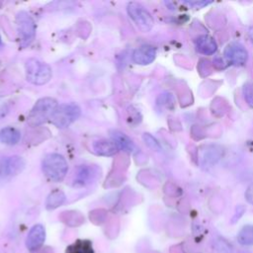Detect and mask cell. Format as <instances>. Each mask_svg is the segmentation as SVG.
<instances>
[{
    "instance_id": "obj_24",
    "label": "cell",
    "mask_w": 253,
    "mask_h": 253,
    "mask_svg": "<svg viewBox=\"0 0 253 253\" xmlns=\"http://www.w3.org/2000/svg\"><path fill=\"white\" fill-rule=\"evenodd\" d=\"M2 45H3V43H2V40H1V37H0V49L2 48Z\"/></svg>"
},
{
    "instance_id": "obj_15",
    "label": "cell",
    "mask_w": 253,
    "mask_h": 253,
    "mask_svg": "<svg viewBox=\"0 0 253 253\" xmlns=\"http://www.w3.org/2000/svg\"><path fill=\"white\" fill-rule=\"evenodd\" d=\"M21 139V132L13 126H5L0 130V141L7 145H15Z\"/></svg>"
},
{
    "instance_id": "obj_2",
    "label": "cell",
    "mask_w": 253,
    "mask_h": 253,
    "mask_svg": "<svg viewBox=\"0 0 253 253\" xmlns=\"http://www.w3.org/2000/svg\"><path fill=\"white\" fill-rule=\"evenodd\" d=\"M57 106V101L51 97H43L39 99L28 116V124L32 126L42 125L51 118Z\"/></svg>"
},
{
    "instance_id": "obj_7",
    "label": "cell",
    "mask_w": 253,
    "mask_h": 253,
    "mask_svg": "<svg viewBox=\"0 0 253 253\" xmlns=\"http://www.w3.org/2000/svg\"><path fill=\"white\" fill-rule=\"evenodd\" d=\"M223 55L230 63L237 66H241L244 65L247 61L248 51L240 42H234L228 43L225 46Z\"/></svg>"
},
{
    "instance_id": "obj_19",
    "label": "cell",
    "mask_w": 253,
    "mask_h": 253,
    "mask_svg": "<svg viewBox=\"0 0 253 253\" xmlns=\"http://www.w3.org/2000/svg\"><path fill=\"white\" fill-rule=\"evenodd\" d=\"M242 93L247 105L253 108V82H247L243 85Z\"/></svg>"
},
{
    "instance_id": "obj_16",
    "label": "cell",
    "mask_w": 253,
    "mask_h": 253,
    "mask_svg": "<svg viewBox=\"0 0 253 253\" xmlns=\"http://www.w3.org/2000/svg\"><path fill=\"white\" fill-rule=\"evenodd\" d=\"M64 253H95V251L91 240L77 239L66 247Z\"/></svg>"
},
{
    "instance_id": "obj_13",
    "label": "cell",
    "mask_w": 253,
    "mask_h": 253,
    "mask_svg": "<svg viewBox=\"0 0 253 253\" xmlns=\"http://www.w3.org/2000/svg\"><path fill=\"white\" fill-rule=\"evenodd\" d=\"M197 50L205 55H211L217 49V44L213 38L209 35L200 36L196 41Z\"/></svg>"
},
{
    "instance_id": "obj_6",
    "label": "cell",
    "mask_w": 253,
    "mask_h": 253,
    "mask_svg": "<svg viewBox=\"0 0 253 253\" xmlns=\"http://www.w3.org/2000/svg\"><path fill=\"white\" fill-rule=\"evenodd\" d=\"M17 30L21 39V45H29L36 36V24L33 17L26 11H20L16 16Z\"/></svg>"
},
{
    "instance_id": "obj_14",
    "label": "cell",
    "mask_w": 253,
    "mask_h": 253,
    "mask_svg": "<svg viewBox=\"0 0 253 253\" xmlns=\"http://www.w3.org/2000/svg\"><path fill=\"white\" fill-rule=\"evenodd\" d=\"M25 165H26V162L21 156L14 155V156L8 157L4 161L3 169L7 175L12 176V175H17L21 173L25 168Z\"/></svg>"
},
{
    "instance_id": "obj_11",
    "label": "cell",
    "mask_w": 253,
    "mask_h": 253,
    "mask_svg": "<svg viewBox=\"0 0 253 253\" xmlns=\"http://www.w3.org/2000/svg\"><path fill=\"white\" fill-rule=\"evenodd\" d=\"M110 136L119 149L127 153H131L134 151L135 145L126 133L118 129H112L110 130Z\"/></svg>"
},
{
    "instance_id": "obj_1",
    "label": "cell",
    "mask_w": 253,
    "mask_h": 253,
    "mask_svg": "<svg viewBox=\"0 0 253 253\" xmlns=\"http://www.w3.org/2000/svg\"><path fill=\"white\" fill-rule=\"evenodd\" d=\"M42 166L44 175L53 182H61L68 170L67 161L59 153H49L45 155Z\"/></svg>"
},
{
    "instance_id": "obj_3",
    "label": "cell",
    "mask_w": 253,
    "mask_h": 253,
    "mask_svg": "<svg viewBox=\"0 0 253 253\" xmlns=\"http://www.w3.org/2000/svg\"><path fill=\"white\" fill-rule=\"evenodd\" d=\"M81 115L80 107L75 103L60 104L54 110L50 123L58 128H66L74 123Z\"/></svg>"
},
{
    "instance_id": "obj_5",
    "label": "cell",
    "mask_w": 253,
    "mask_h": 253,
    "mask_svg": "<svg viewBox=\"0 0 253 253\" xmlns=\"http://www.w3.org/2000/svg\"><path fill=\"white\" fill-rule=\"evenodd\" d=\"M126 11L129 18L142 33H147L152 29L154 20L151 14L141 4L129 2L126 6Z\"/></svg>"
},
{
    "instance_id": "obj_4",
    "label": "cell",
    "mask_w": 253,
    "mask_h": 253,
    "mask_svg": "<svg viewBox=\"0 0 253 253\" xmlns=\"http://www.w3.org/2000/svg\"><path fill=\"white\" fill-rule=\"evenodd\" d=\"M26 79L34 85H43L51 78V67L37 58H29L25 64Z\"/></svg>"
},
{
    "instance_id": "obj_17",
    "label": "cell",
    "mask_w": 253,
    "mask_h": 253,
    "mask_svg": "<svg viewBox=\"0 0 253 253\" xmlns=\"http://www.w3.org/2000/svg\"><path fill=\"white\" fill-rule=\"evenodd\" d=\"M237 241L243 246H253V224H246L237 233Z\"/></svg>"
},
{
    "instance_id": "obj_18",
    "label": "cell",
    "mask_w": 253,
    "mask_h": 253,
    "mask_svg": "<svg viewBox=\"0 0 253 253\" xmlns=\"http://www.w3.org/2000/svg\"><path fill=\"white\" fill-rule=\"evenodd\" d=\"M65 201V195L60 190L52 191L46 198L45 207L47 210H54L61 206Z\"/></svg>"
},
{
    "instance_id": "obj_12",
    "label": "cell",
    "mask_w": 253,
    "mask_h": 253,
    "mask_svg": "<svg viewBox=\"0 0 253 253\" xmlns=\"http://www.w3.org/2000/svg\"><path fill=\"white\" fill-rule=\"evenodd\" d=\"M92 147H93V151L97 155H101V156H112V155H115L119 150V148L117 147V145L112 139L110 140L105 138H101L99 140L94 141L92 144Z\"/></svg>"
},
{
    "instance_id": "obj_23",
    "label": "cell",
    "mask_w": 253,
    "mask_h": 253,
    "mask_svg": "<svg viewBox=\"0 0 253 253\" xmlns=\"http://www.w3.org/2000/svg\"><path fill=\"white\" fill-rule=\"evenodd\" d=\"M248 36H249L250 41H251L252 43H253V27L249 28V30H248Z\"/></svg>"
},
{
    "instance_id": "obj_22",
    "label": "cell",
    "mask_w": 253,
    "mask_h": 253,
    "mask_svg": "<svg viewBox=\"0 0 253 253\" xmlns=\"http://www.w3.org/2000/svg\"><path fill=\"white\" fill-rule=\"evenodd\" d=\"M246 199L250 204H253V187H249L246 192Z\"/></svg>"
},
{
    "instance_id": "obj_9",
    "label": "cell",
    "mask_w": 253,
    "mask_h": 253,
    "mask_svg": "<svg viewBox=\"0 0 253 253\" xmlns=\"http://www.w3.org/2000/svg\"><path fill=\"white\" fill-rule=\"evenodd\" d=\"M45 240V228L42 224H35L29 230L26 238V247L29 251L35 252L41 249Z\"/></svg>"
},
{
    "instance_id": "obj_10",
    "label": "cell",
    "mask_w": 253,
    "mask_h": 253,
    "mask_svg": "<svg viewBox=\"0 0 253 253\" xmlns=\"http://www.w3.org/2000/svg\"><path fill=\"white\" fill-rule=\"evenodd\" d=\"M155 56L156 48L150 44H143L133 50L131 58L138 65H148L155 59Z\"/></svg>"
},
{
    "instance_id": "obj_21",
    "label": "cell",
    "mask_w": 253,
    "mask_h": 253,
    "mask_svg": "<svg viewBox=\"0 0 253 253\" xmlns=\"http://www.w3.org/2000/svg\"><path fill=\"white\" fill-rule=\"evenodd\" d=\"M189 5L191 6H195V7H203V6H206L208 4L211 3V1H194V2H187Z\"/></svg>"
},
{
    "instance_id": "obj_20",
    "label": "cell",
    "mask_w": 253,
    "mask_h": 253,
    "mask_svg": "<svg viewBox=\"0 0 253 253\" xmlns=\"http://www.w3.org/2000/svg\"><path fill=\"white\" fill-rule=\"evenodd\" d=\"M143 140H144L145 144H146L147 146H149L150 148H152V149H154V150H157V151L161 150V146H160L159 142H158V141L156 140V138H155L154 136H152L151 134H149V133H144V134H143Z\"/></svg>"
},
{
    "instance_id": "obj_8",
    "label": "cell",
    "mask_w": 253,
    "mask_h": 253,
    "mask_svg": "<svg viewBox=\"0 0 253 253\" xmlns=\"http://www.w3.org/2000/svg\"><path fill=\"white\" fill-rule=\"evenodd\" d=\"M99 168L94 165H81L77 168L74 177V186L82 187L93 183L99 177Z\"/></svg>"
}]
</instances>
